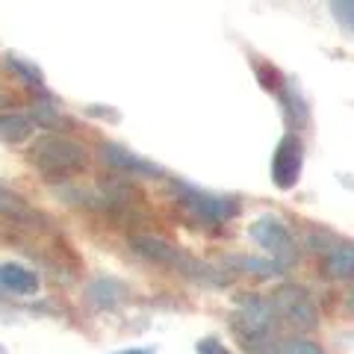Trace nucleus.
<instances>
[{
	"label": "nucleus",
	"instance_id": "nucleus-11",
	"mask_svg": "<svg viewBox=\"0 0 354 354\" xmlns=\"http://www.w3.org/2000/svg\"><path fill=\"white\" fill-rule=\"evenodd\" d=\"M325 278L330 281H351L354 278V242H337L325 254Z\"/></svg>",
	"mask_w": 354,
	"mask_h": 354
},
{
	"label": "nucleus",
	"instance_id": "nucleus-19",
	"mask_svg": "<svg viewBox=\"0 0 354 354\" xmlns=\"http://www.w3.org/2000/svg\"><path fill=\"white\" fill-rule=\"evenodd\" d=\"M278 351L281 354H325L316 342H310V339H286L278 346Z\"/></svg>",
	"mask_w": 354,
	"mask_h": 354
},
{
	"label": "nucleus",
	"instance_id": "nucleus-20",
	"mask_svg": "<svg viewBox=\"0 0 354 354\" xmlns=\"http://www.w3.org/2000/svg\"><path fill=\"white\" fill-rule=\"evenodd\" d=\"M195 354H234L218 337H201L195 342Z\"/></svg>",
	"mask_w": 354,
	"mask_h": 354
},
{
	"label": "nucleus",
	"instance_id": "nucleus-10",
	"mask_svg": "<svg viewBox=\"0 0 354 354\" xmlns=\"http://www.w3.org/2000/svg\"><path fill=\"white\" fill-rule=\"evenodd\" d=\"M0 216L12 218L15 225H27V227H39V221H44L39 209H32L24 198L12 189H6V186H0Z\"/></svg>",
	"mask_w": 354,
	"mask_h": 354
},
{
	"label": "nucleus",
	"instance_id": "nucleus-1",
	"mask_svg": "<svg viewBox=\"0 0 354 354\" xmlns=\"http://www.w3.org/2000/svg\"><path fill=\"white\" fill-rule=\"evenodd\" d=\"M130 248L139 254L142 260H148L160 269H169L174 274H183L189 281H198V283H230V274H218L216 269H209L207 263L195 260L192 254H186L180 245H174L165 236H157V234H130Z\"/></svg>",
	"mask_w": 354,
	"mask_h": 354
},
{
	"label": "nucleus",
	"instance_id": "nucleus-12",
	"mask_svg": "<svg viewBox=\"0 0 354 354\" xmlns=\"http://www.w3.org/2000/svg\"><path fill=\"white\" fill-rule=\"evenodd\" d=\"M36 133V121L24 113H0V139L9 145H21Z\"/></svg>",
	"mask_w": 354,
	"mask_h": 354
},
{
	"label": "nucleus",
	"instance_id": "nucleus-23",
	"mask_svg": "<svg viewBox=\"0 0 354 354\" xmlns=\"http://www.w3.org/2000/svg\"><path fill=\"white\" fill-rule=\"evenodd\" d=\"M348 310H351V316H354V290H351V295H348Z\"/></svg>",
	"mask_w": 354,
	"mask_h": 354
},
{
	"label": "nucleus",
	"instance_id": "nucleus-13",
	"mask_svg": "<svg viewBox=\"0 0 354 354\" xmlns=\"http://www.w3.org/2000/svg\"><path fill=\"white\" fill-rule=\"evenodd\" d=\"M3 62H6V68L12 71L21 83H27L32 88H44V83H48V80H44V71L39 68V65L32 62V59H27V57H21V53L9 50L6 57H3Z\"/></svg>",
	"mask_w": 354,
	"mask_h": 354
},
{
	"label": "nucleus",
	"instance_id": "nucleus-6",
	"mask_svg": "<svg viewBox=\"0 0 354 354\" xmlns=\"http://www.w3.org/2000/svg\"><path fill=\"white\" fill-rule=\"evenodd\" d=\"M304 139L298 133H283L274 145L272 153V183L278 186L281 192H290L301 180V171H304Z\"/></svg>",
	"mask_w": 354,
	"mask_h": 354
},
{
	"label": "nucleus",
	"instance_id": "nucleus-22",
	"mask_svg": "<svg viewBox=\"0 0 354 354\" xmlns=\"http://www.w3.org/2000/svg\"><path fill=\"white\" fill-rule=\"evenodd\" d=\"M115 354H157L153 348H124V351H115Z\"/></svg>",
	"mask_w": 354,
	"mask_h": 354
},
{
	"label": "nucleus",
	"instance_id": "nucleus-21",
	"mask_svg": "<svg viewBox=\"0 0 354 354\" xmlns=\"http://www.w3.org/2000/svg\"><path fill=\"white\" fill-rule=\"evenodd\" d=\"M86 113H88V115H95V118H104V121H118V118H121L113 106H104V104H88V106H86Z\"/></svg>",
	"mask_w": 354,
	"mask_h": 354
},
{
	"label": "nucleus",
	"instance_id": "nucleus-24",
	"mask_svg": "<svg viewBox=\"0 0 354 354\" xmlns=\"http://www.w3.org/2000/svg\"><path fill=\"white\" fill-rule=\"evenodd\" d=\"M0 354H6V346H0Z\"/></svg>",
	"mask_w": 354,
	"mask_h": 354
},
{
	"label": "nucleus",
	"instance_id": "nucleus-7",
	"mask_svg": "<svg viewBox=\"0 0 354 354\" xmlns=\"http://www.w3.org/2000/svg\"><path fill=\"white\" fill-rule=\"evenodd\" d=\"M101 157L106 165H113V169L124 177H165L162 165H157L153 160H145L142 153L130 151L124 145H115V142H104Z\"/></svg>",
	"mask_w": 354,
	"mask_h": 354
},
{
	"label": "nucleus",
	"instance_id": "nucleus-4",
	"mask_svg": "<svg viewBox=\"0 0 354 354\" xmlns=\"http://www.w3.org/2000/svg\"><path fill=\"white\" fill-rule=\"evenodd\" d=\"M248 236L257 242V245L269 254V257L281 266V269H290L298 257V245H295V236L290 225L274 216V213H263L260 218H254L248 225Z\"/></svg>",
	"mask_w": 354,
	"mask_h": 354
},
{
	"label": "nucleus",
	"instance_id": "nucleus-3",
	"mask_svg": "<svg viewBox=\"0 0 354 354\" xmlns=\"http://www.w3.org/2000/svg\"><path fill=\"white\" fill-rule=\"evenodd\" d=\"M171 195H174L177 207H180L198 227H225L242 213L236 198L213 195V192L198 189V186L183 183V180H171Z\"/></svg>",
	"mask_w": 354,
	"mask_h": 354
},
{
	"label": "nucleus",
	"instance_id": "nucleus-9",
	"mask_svg": "<svg viewBox=\"0 0 354 354\" xmlns=\"http://www.w3.org/2000/svg\"><path fill=\"white\" fill-rule=\"evenodd\" d=\"M0 290L27 298L41 290V278L39 272H32L24 263H3L0 266Z\"/></svg>",
	"mask_w": 354,
	"mask_h": 354
},
{
	"label": "nucleus",
	"instance_id": "nucleus-17",
	"mask_svg": "<svg viewBox=\"0 0 354 354\" xmlns=\"http://www.w3.org/2000/svg\"><path fill=\"white\" fill-rule=\"evenodd\" d=\"M227 266H234L236 272H251V274H260V278H269V274H281V266L278 263H269V260H257V257H225Z\"/></svg>",
	"mask_w": 354,
	"mask_h": 354
},
{
	"label": "nucleus",
	"instance_id": "nucleus-18",
	"mask_svg": "<svg viewBox=\"0 0 354 354\" xmlns=\"http://www.w3.org/2000/svg\"><path fill=\"white\" fill-rule=\"evenodd\" d=\"M328 6L337 24L354 36V0H328Z\"/></svg>",
	"mask_w": 354,
	"mask_h": 354
},
{
	"label": "nucleus",
	"instance_id": "nucleus-5",
	"mask_svg": "<svg viewBox=\"0 0 354 354\" xmlns=\"http://www.w3.org/2000/svg\"><path fill=\"white\" fill-rule=\"evenodd\" d=\"M272 310H274V316L283 319V322L295 330L319 328V307L304 286H295V283L278 286V290L272 292Z\"/></svg>",
	"mask_w": 354,
	"mask_h": 354
},
{
	"label": "nucleus",
	"instance_id": "nucleus-15",
	"mask_svg": "<svg viewBox=\"0 0 354 354\" xmlns=\"http://www.w3.org/2000/svg\"><path fill=\"white\" fill-rule=\"evenodd\" d=\"M32 121H36V127H44V130L71 127V121L65 118V113L50 101V97H44V101H36V104H32Z\"/></svg>",
	"mask_w": 354,
	"mask_h": 354
},
{
	"label": "nucleus",
	"instance_id": "nucleus-14",
	"mask_svg": "<svg viewBox=\"0 0 354 354\" xmlns=\"http://www.w3.org/2000/svg\"><path fill=\"white\" fill-rule=\"evenodd\" d=\"M121 298H124V286L113 278H101L88 286V301H92V307H97V310H113Z\"/></svg>",
	"mask_w": 354,
	"mask_h": 354
},
{
	"label": "nucleus",
	"instance_id": "nucleus-16",
	"mask_svg": "<svg viewBox=\"0 0 354 354\" xmlns=\"http://www.w3.org/2000/svg\"><path fill=\"white\" fill-rule=\"evenodd\" d=\"M254 77H257L263 92H269V95H278L286 83V74L278 68V65H272L266 59H254Z\"/></svg>",
	"mask_w": 354,
	"mask_h": 354
},
{
	"label": "nucleus",
	"instance_id": "nucleus-2",
	"mask_svg": "<svg viewBox=\"0 0 354 354\" xmlns=\"http://www.w3.org/2000/svg\"><path fill=\"white\" fill-rule=\"evenodd\" d=\"M30 165L44 180H68L74 174H83L88 169V151L77 139H68L62 133H48L36 136V142L27 151Z\"/></svg>",
	"mask_w": 354,
	"mask_h": 354
},
{
	"label": "nucleus",
	"instance_id": "nucleus-8",
	"mask_svg": "<svg viewBox=\"0 0 354 354\" xmlns=\"http://www.w3.org/2000/svg\"><path fill=\"white\" fill-rule=\"evenodd\" d=\"M274 97H278L281 113H283V121L290 124L292 133H298L301 127L310 124V104H307L304 92H301V88H298L292 80H286L283 88H281V92L274 95Z\"/></svg>",
	"mask_w": 354,
	"mask_h": 354
}]
</instances>
